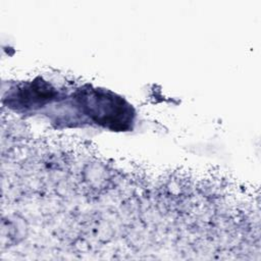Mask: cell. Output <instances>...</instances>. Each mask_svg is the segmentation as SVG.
<instances>
[{
  "mask_svg": "<svg viewBox=\"0 0 261 261\" xmlns=\"http://www.w3.org/2000/svg\"><path fill=\"white\" fill-rule=\"evenodd\" d=\"M87 100L90 114L100 123L111 125L113 128H123L130 120L129 108L118 98L95 93Z\"/></svg>",
  "mask_w": 261,
  "mask_h": 261,
  "instance_id": "obj_1",
  "label": "cell"
}]
</instances>
